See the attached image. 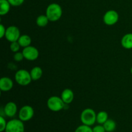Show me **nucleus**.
<instances>
[{"mask_svg": "<svg viewBox=\"0 0 132 132\" xmlns=\"http://www.w3.org/2000/svg\"><path fill=\"white\" fill-rule=\"evenodd\" d=\"M93 132H106L104 126L103 125H99L93 128Z\"/></svg>", "mask_w": 132, "mask_h": 132, "instance_id": "nucleus-25", "label": "nucleus"}, {"mask_svg": "<svg viewBox=\"0 0 132 132\" xmlns=\"http://www.w3.org/2000/svg\"><path fill=\"white\" fill-rule=\"evenodd\" d=\"M34 115V110L31 106L25 105L21 107L19 112L18 117L23 122H27L32 119Z\"/></svg>", "mask_w": 132, "mask_h": 132, "instance_id": "nucleus-6", "label": "nucleus"}, {"mask_svg": "<svg viewBox=\"0 0 132 132\" xmlns=\"http://www.w3.org/2000/svg\"><path fill=\"white\" fill-rule=\"evenodd\" d=\"M24 55H23V52H18L15 53V54L14 55V61L17 62H20L21 61H23V59H24Z\"/></svg>", "mask_w": 132, "mask_h": 132, "instance_id": "nucleus-23", "label": "nucleus"}, {"mask_svg": "<svg viewBox=\"0 0 132 132\" xmlns=\"http://www.w3.org/2000/svg\"><path fill=\"white\" fill-rule=\"evenodd\" d=\"M108 119V114L105 111H101L97 114L96 122L99 125H103Z\"/></svg>", "mask_w": 132, "mask_h": 132, "instance_id": "nucleus-17", "label": "nucleus"}, {"mask_svg": "<svg viewBox=\"0 0 132 132\" xmlns=\"http://www.w3.org/2000/svg\"><path fill=\"white\" fill-rule=\"evenodd\" d=\"M11 5L8 0H0V15H5L10 11Z\"/></svg>", "mask_w": 132, "mask_h": 132, "instance_id": "nucleus-14", "label": "nucleus"}, {"mask_svg": "<svg viewBox=\"0 0 132 132\" xmlns=\"http://www.w3.org/2000/svg\"><path fill=\"white\" fill-rule=\"evenodd\" d=\"M18 43L20 45L21 47H27L30 45L32 43V39L28 35H21L18 39Z\"/></svg>", "mask_w": 132, "mask_h": 132, "instance_id": "nucleus-15", "label": "nucleus"}, {"mask_svg": "<svg viewBox=\"0 0 132 132\" xmlns=\"http://www.w3.org/2000/svg\"><path fill=\"white\" fill-rule=\"evenodd\" d=\"M6 30V28H5V27L3 26V24H0V38H3L4 36H5Z\"/></svg>", "mask_w": 132, "mask_h": 132, "instance_id": "nucleus-26", "label": "nucleus"}, {"mask_svg": "<svg viewBox=\"0 0 132 132\" xmlns=\"http://www.w3.org/2000/svg\"><path fill=\"white\" fill-rule=\"evenodd\" d=\"M121 45L126 49L132 48V33L125 34L121 39Z\"/></svg>", "mask_w": 132, "mask_h": 132, "instance_id": "nucleus-13", "label": "nucleus"}, {"mask_svg": "<svg viewBox=\"0 0 132 132\" xmlns=\"http://www.w3.org/2000/svg\"><path fill=\"white\" fill-rule=\"evenodd\" d=\"M6 125H7V122L3 116H1L0 117V131L3 132L5 131Z\"/></svg>", "mask_w": 132, "mask_h": 132, "instance_id": "nucleus-22", "label": "nucleus"}, {"mask_svg": "<svg viewBox=\"0 0 132 132\" xmlns=\"http://www.w3.org/2000/svg\"><path fill=\"white\" fill-rule=\"evenodd\" d=\"M63 14L62 8L59 4L51 3L48 6L46 10V15L50 21L55 22L60 19Z\"/></svg>", "mask_w": 132, "mask_h": 132, "instance_id": "nucleus-1", "label": "nucleus"}, {"mask_svg": "<svg viewBox=\"0 0 132 132\" xmlns=\"http://www.w3.org/2000/svg\"><path fill=\"white\" fill-rule=\"evenodd\" d=\"M97 114L95 111L91 108L84 110L81 114V121L83 125L92 126L96 122Z\"/></svg>", "mask_w": 132, "mask_h": 132, "instance_id": "nucleus-2", "label": "nucleus"}, {"mask_svg": "<svg viewBox=\"0 0 132 132\" xmlns=\"http://www.w3.org/2000/svg\"><path fill=\"white\" fill-rule=\"evenodd\" d=\"M131 74H132V67H131Z\"/></svg>", "mask_w": 132, "mask_h": 132, "instance_id": "nucleus-27", "label": "nucleus"}, {"mask_svg": "<svg viewBox=\"0 0 132 132\" xmlns=\"http://www.w3.org/2000/svg\"><path fill=\"white\" fill-rule=\"evenodd\" d=\"M20 36V31L15 26H10L6 28L5 37L9 42L12 43L18 41Z\"/></svg>", "mask_w": 132, "mask_h": 132, "instance_id": "nucleus-7", "label": "nucleus"}, {"mask_svg": "<svg viewBox=\"0 0 132 132\" xmlns=\"http://www.w3.org/2000/svg\"><path fill=\"white\" fill-rule=\"evenodd\" d=\"M5 132H24L23 122L20 119H13L7 122Z\"/></svg>", "mask_w": 132, "mask_h": 132, "instance_id": "nucleus-5", "label": "nucleus"}, {"mask_svg": "<svg viewBox=\"0 0 132 132\" xmlns=\"http://www.w3.org/2000/svg\"><path fill=\"white\" fill-rule=\"evenodd\" d=\"M12 6H19L24 3V0H8Z\"/></svg>", "mask_w": 132, "mask_h": 132, "instance_id": "nucleus-24", "label": "nucleus"}, {"mask_svg": "<svg viewBox=\"0 0 132 132\" xmlns=\"http://www.w3.org/2000/svg\"><path fill=\"white\" fill-rule=\"evenodd\" d=\"M65 103L61 97L57 96L50 97L47 101L48 108L53 112H59L64 108Z\"/></svg>", "mask_w": 132, "mask_h": 132, "instance_id": "nucleus-4", "label": "nucleus"}, {"mask_svg": "<svg viewBox=\"0 0 132 132\" xmlns=\"http://www.w3.org/2000/svg\"><path fill=\"white\" fill-rule=\"evenodd\" d=\"M15 79L17 83L21 86H27L32 81L30 73L24 69L17 71L15 74Z\"/></svg>", "mask_w": 132, "mask_h": 132, "instance_id": "nucleus-3", "label": "nucleus"}, {"mask_svg": "<svg viewBox=\"0 0 132 132\" xmlns=\"http://www.w3.org/2000/svg\"><path fill=\"white\" fill-rule=\"evenodd\" d=\"M119 20V14L116 10H110L107 11L103 17L104 23L106 25L112 26L117 23Z\"/></svg>", "mask_w": 132, "mask_h": 132, "instance_id": "nucleus-8", "label": "nucleus"}, {"mask_svg": "<svg viewBox=\"0 0 132 132\" xmlns=\"http://www.w3.org/2000/svg\"><path fill=\"white\" fill-rule=\"evenodd\" d=\"M48 21H50L46 15H39L36 19V23H37V26L40 27H46L48 23Z\"/></svg>", "mask_w": 132, "mask_h": 132, "instance_id": "nucleus-19", "label": "nucleus"}, {"mask_svg": "<svg viewBox=\"0 0 132 132\" xmlns=\"http://www.w3.org/2000/svg\"><path fill=\"white\" fill-rule=\"evenodd\" d=\"M18 111V107L14 102H9L4 107V112L8 117H14Z\"/></svg>", "mask_w": 132, "mask_h": 132, "instance_id": "nucleus-10", "label": "nucleus"}, {"mask_svg": "<svg viewBox=\"0 0 132 132\" xmlns=\"http://www.w3.org/2000/svg\"><path fill=\"white\" fill-rule=\"evenodd\" d=\"M20 45L19 44L18 41H15V42L11 43V45H10V50L13 52H19V49H20Z\"/></svg>", "mask_w": 132, "mask_h": 132, "instance_id": "nucleus-21", "label": "nucleus"}, {"mask_svg": "<svg viewBox=\"0 0 132 132\" xmlns=\"http://www.w3.org/2000/svg\"><path fill=\"white\" fill-rule=\"evenodd\" d=\"M23 54L24 59L28 61H34L39 57V51L36 47L32 46H28L24 48L23 50Z\"/></svg>", "mask_w": 132, "mask_h": 132, "instance_id": "nucleus-9", "label": "nucleus"}, {"mask_svg": "<svg viewBox=\"0 0 132 132\" xmlns=\"http://www.w3.org/2000/svg\"><path fill=\"white\" fill-rule=\"evenodd\" d=\"M30 73L32 79L34 81H37L42 77L43 70L39 67H35L31 70Z\"/></svg>", "mask_w": 132, "mask_h": 132, "instance_id": "nucleus-16", "label": "nucleus"}, {"mask_svg": "<svg viewBox=\"0 0 132 132\" xmlns=\"http://www.w3.org/2000/svg\"><path fill=\"white\" fill-rule=\"evenodd\" d=\"M61 97L66 104H70L73 101V98H74V94L72 90L67 88L63 90V92L61 93Z\"/></svg>", "mask_w": 132, "mask_h": 132, "instance_id": "nucleus-12", "label": "nucleus"}, {"mask_svg": "<svg viewBox=\"0 0 132 132\" xmlns=\"http://www.w3.org/2000/svg\"><path fill=\"white\" fill-rule=\"evenodd\" d=\"M75 132H93V129L92 128L91 126L82 124L76 129Z\"/></svg>", "mask_w": 132, "mask_h": 132, "instance_id": "nucleus-20", "label": "nucleus"}, {"mask_svg": "<svg viewBox=\"0 0 132 132\" xmlns=\"http://www.w3.org/2000/svg\"><path fill=\"white\" fill-rule=\"evenodd\" d=\"M14 86L12 80L8 77H3L0 79V89L1 91L8 92Z\"/></svg>", "mask_w": 132, "mask_h": 132, "instance_id": "nucleus-11", "label": "nucleus"}, {"mask_svg": "<svg viewBox=\"0 0 132 132\" xmlns=\"http://www.w3.org/2000/svg\"><path fill=\"white\" fill-rule=\"evenodd\" d=\"M106 132H113L116 128V123L113 120L108 119L104 124H103Z\"/></svg>", "mask_w": 132, "mask_h": 132, "instance_id": "nucleus-18", "label": "nucleus"}]
</instances>
